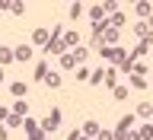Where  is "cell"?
<instances>
[{
  "label": "cell",
  "instance_id": "1",
  "mask_svg": "<svg viewBox=\"0 0 153 140\" xmlns=\"http://www.w3.org/2000/svg\"><path fill=\"white\" fill-rule=\"evenodd\" d=\"M99 54L105 57V61H112V64H121V61H128V51H124V48H99Z\"/></svg>",
  "mask_w": 153,
  "mask_h": 140
},
{
  "label": "cell",
  "instance_id": "2",
  "mask_svg": "<svg viewBox=\"0 0 153 140\" xmlns=\"http://www.w3.org/2000/svg\"><path fill=\"white\" fill-rule=\"evenodd\" d=\"M38 127H42V131L45 134H51V131H57V127H61V108H51V115H48L45 121L38 124Z\"/></svg>",
  "mask_w": 153,
  "mask_h": 140
},
{
  "label": "cell",
  "instance_id": "3",
  "mask_svg": "<svg viewBox=\"0 0 153 140\" xmlns=\"http://www.w3.org/2000/svg\"><path fill=\"white\" fill-rule=\"evenodd\" d=\"M51 54H67V45H64V38H51L45 45V57H51Z\"/></svg>",
  "mask_w": 153,
  "mask_h": 140
},
{
  "label": "cell",
  "instance_id": "4",
  "mask_svg": "<svg viewBox=\"0 0 153 140\" xmlns=\"http://www.w3.org/2000/svg\"><path fill=\"white\" fill-rule=\"evenodd\" d=\"M13 57H16L19 64H26V61H32V48H29V45H19V48H13Z\"/></svg>",
  "mask_w": 153,
  "mask_h": 140
},
{
  "label": "cell",
  "instance_id": "5",
  "mask_svg": "<svg viewBox=\"0 0 153 140\" xmlns=\"http://www.w3.org/2000/svg\"><path fill=\"white\" fill-rule=\"evenodd\" d=\"M99 131H102V127H99L96 121H86L83 127H80V134H83V137H89V140H96V137H99Z\"/></svg>",
  "mask_w": 153,
  "mask_h": 140
},
{
  "label": "cell",
  "instance_id": "6",
  "mask_svg": "<svg viewBox=\"0 0 153 140\" xmlns=\"http://www.w3.org/2000/svg\"><path fill=\"white\" fill-rule=\"evenodd\" d=\"M42 83H45L48 89H61V86H64V83H61V73H54V70H48V76L42 80Z\"/></svg>",
  "mask_w": 153,
  "mask_h": 140
},
{
  "label": "cell",
  "instance_id": "7",
  "mask_svg": "<svg viewBox=\"0 0 153 140\" xmlns=\"http://www.w3.org/2000/svg\"><path fill=\"white\" fill-rule=\"evenodd\" d=\"M32 41H35V45H48V41H51V32H48V29H35V32H32Z\"/></svg>",
  "mask_w": 153,
  "mask_h": 140
},
{
  "label": "cell",
  "instance_id": "8",
  "mask_svg": "<svg viewBox=\"0 0 153 140\" xmlns=\"http://www.w3.org/2000/svg\"><path fill=\"white\" fill-rule=\"evenodd\" d=\"M134 10H137V16H140V19H150V16H153V7L147 3V0H140V3H134Z\"/></svg>",
  "mask_w": 153,
  "mask_h": 140
},
{
  "label": "cell",
  "instance_id": "9",
  "mask_svg": "<svg viewBox=\"0 0 153 140\" xmlns=\"http://www.w3.org/2000/svg\"><path fill=\"white\" fill-rule=\"evenodd\" d=\"M16 57H13V48H0V67H7V64H13Z\"/></svg>",
  "mask_w": 153,
  "mask_h": 140
},
{
  "label": "cell",
  "instance_id": "10",
  "mask_svg": "<svg viewBox=\"0 0 153 140\" xmlns=\"http://www.w3.org/2000/svg\"><path fill=\"white\" fill-rule=\"evenodd\" d=\"M134 35L147 41V38H150V29H147V22H137V26H134Z\"/></svg>",
  "mask_w": 153,
  "mask_h": 140
},
{
  "label": "cell",
  "instance_id": "11",
  "mask_svg": "<svg viewBox=\"0 0 153 140\" xmlns=\"http://www.w3.org/2000/svg\"><path fill=\"white\" fill-rule=\"evenodd\" d=\"M70 54H74V61H76V64H83L86 57H89V51H86L83 45H76V51H70Z\"/></svg>",
  "mask_w": 153,
  "mask_h": 140
},
{
  "label": "cell",
  "instance_id": "12",
  "mask_svg": "<svg viewBox=\"0 0 153 140\" xmlns=\"http://www.w3.org/2000/svg\"><path fill=\"white\" fill-rule=\"evenodd\" d=\"M26 112H29V102H26V99H19V102L13 105V115H19V118H26Z\"/></svg>",
  "mask_w": 153,
  "mask_h": 140
},
{
  "label": "cell",
  "instance_id": "13",
  "mask_svg": "<svg viewBox=\"0 0 153 140\" xmlns=\"http://www.w3.org/2000/svg\"><path fill=\"white\" fill-rule=\"evenodd\" d=\"M89 19H93V22H102V19H105V10H102V3L89 10Z\"/></svg>",
  "mask_w": 153,
  "mask_h": 140
},
{
  "label": "cell",
  "instance_id": "14",
  "mask_svg": "<svg viewBox=\"0 0 153 140\" xmlns=\"http://www.w3.org/2000/svg\"><path fill=\"white\" fill-rule=\"evenodd\" d=\"M137 115H140V118H153V105L150 102H140V105H137Z\"/></svg>",
  "mask_w": 153,
  "mask_h": 140
},
{
  "label": "cell",
  "instance_id": "15",
  "mask_svg": "<svg viewBox=\"0 0 153 140\" xmlns=\"http://www.w3.org/2000/svg\"><path fill=\"white\" fill-rule=\"evenodd\" d=\"M22 121H26V118H19V115H13V112H10V118H7L3 124H7V127H22Z\"/></svg>",
  "mask_w": 153,
  "mask_h": 140
},
{
  "label": "cell",
  "instance_id": "16",
  "mask_svg": "<svg viewBox=\"0 0 153 140\" xmlns=\"http://www.w3.org/2000/svg\"><path fill=\"white\" fill-rule=\"evenodd\" d=\"M61 67H64V70L76 67V61H74V54H70V51H67V54H61Z\"/></svg>",
  "mask_w": 153,
  "mask_h": 140
},
{
  "label": "cell",
  "instance_id": "17",
  "mask_svg": "<svg viewBox=\"0 0 153 140\" xmlns=\"http://www.w3.org/2000/svg\"><path fill=\"white\" fill-rule=\"evenodd\" d=\"M22 127H26V134H29V137H32V134H38V131H42V127H38V124L32 121V118H26V121H22Z\"/></svg>",
  "mask_w": 153,
  "mask_h": 140
},
{
  "label": "cell",
  "instance_id": "18",
  "mask_svg": "<svg viewBox=\"0 0 153 140\" xmlns=\"http://www.w3.org/2000/svg\"><path fill=\"white\" fill-rule=\"evenodd\" d=\"M80 16H83V3L74 0V3H70V19H80Z\"/></svg>",
  "mask_w": 153,
  "mask_h": 140
},
{
  "label": "cell",
  "instance_id": "19",
  "mask_svg": "<svg viewBox=\"0 0 153 140\" xmlns=\"http://www.w3.org/2000/svg\"><path fill=\"white\" fill-rule=\"evenodd\" d=\"M131 86H134V89H147L150 83H147L143 76H137V73H134V76H131Z\"/></svg>",
  "mask_w": 153,
  "mask_h": 140
},
{
  "label": "cell",
  "instance_id": "20",
  "mask_svg": "<svg viewBox=\"0 0 153 140\" xmlns=\"http://www.w3.org/2000/svg\"><path fill=\"white\" fill-rule=\"evenodd\" d=\"M10 89H13V96H16V99H22V96H26V83H19V80L10 86Z\"/></svg>",
  "mask_w": 153,
  "mask_h": 140
},
{
  "label": "cell",
  "instance_id": "21",
  "mask_svg": "<svg viewBox=\"0 0 153 140\" xmlns=\"http://www.w3.org/2000/svg\"><path fill=\"white\" fill-rule=\"evenodd\" d=\"M137 134H140V140H153V124H143Z\"/></svg>",
  "mask_w": 153,
  "mask_h": 140
},
{
  "label": "cell",
  "instance_id": "22",
  "mask_svg": "<svg viewBox=\"0 0 153 140\" xmlns=\"http://www.w3.org/2000/svg\"><path fill=\"white\" fill-rule=\"evenodd\" d=\"M22 10H26V3H22V0H13V3H10V13H16V16L22 13Z\"/></svg>",
  "mask_w": 153,
  "mask_h": 140
},
{
  "label": "cell",
  "instance_id": "23",
  "mask_svg": "<svg viewBox=\"0 0 153 140\" xmlns=\"http://www.w3.org/2000/svg\"><path fill=\"white\" fill-rule=\"evenodd\" d=\"M147 51H150V45H147V41H140V45H137V51H134L131 57H143V54H147Z\"/></svg>",
  "mask_w": 153,
  "mask_h": 140
},
{
  "label": "cell",
  "instance_id": "24",
  "mask_svg": "<svg viewBox=\"0 0 153 140\" xmlns=\"http://www.w3.org/2000/svg\"><path fill=\"white\" fill-rule=\"evenodd\" d=\"M35 76H38V80H45V76H48V64H45V61L35 67Z\"/></svg>",
  "mask_w": 153,
  "mask_h": 140
},
{
  "label": "cell",
  "instance_id": "25",
  "mask_svg": "<svg viewBox=\"0 0 153 140\" xmlns=\"http://www.w3.org/2000/svg\"><path fill=\"white\" fill-rule=\"evenodd\" d=\"M102 86H112V89L118 86V83H115V70H105V83Z\"/></svg>",
  "mask_w": 153,
  "mask_h": 140
},
{
  "label": "cell",
  "instance_id": "26",
  "mask_svg": "<svg viewBox=\"0 0 153 140\" xmlns=\"http://www.w3.org/2000/svg\"><path fill=\"white\" fill-rule=\"evenodd\" d=\"M105 83V73H102V70H96V73H93V86H102Z\"/></svg>",
  "mask_w": 153,
  "mask_h": 140
},
{
  "label": "cell",
  "instance_id": "27",
  "mask_svg": "<svg viewBox=\"0 0 153 140\" xmlns=\"http://www.w3.org/2000/svg\"><path fill=\"white\" fill-rule=\"evenodd\" d=\"M115 99H128V86H115Z\"/></svg>",
  "mask_w": 153,
  "mask_h": 140
},
{
  "label": "cell",
  "instance_id": "28",
  "mask_svg": "<svg viewBox=\"0 0 153 140\" xmlns=\"http://www.w3.org/2000/svg\"><path fill=\"white\" fill-rule=\"evenodd\" d=\"M64 45H76V32H64Z\"/></svg>",
  "mask_w": 153,
  "mask_h": 140
},
{
  "label": "cell",
  "instance_id": "29",
  "mask_svg": "<svg viewBox=\"0 0 153 140\" xmlns=\"http://www.w3.org/2000/svg\"><path fill=\"white\" fill-rule=\"evenodd\" d=\"M96 140H115V131H99V137Z\"/></svg>",
  "mask_w": 153,
  "mask_h": 140
},
{
  "label": "cell",
  "instance_id": "30",
  "mask_svg": "<svg viewBox=\"0 0 153 140\" xmlns=\"http://www.w3.org/2000/svg\"><path fill=\"white\" fill-rule=\"evenodd\" d=\"M7 118H10V112H7V108H3V105H0V124L7 121Z\"/></svg>",
  "mask_w": 153,
  "mask_h": 140
},
{
  "label": "cell",
  "instance_id": "31",
  "mask_svg": "<svg viewBox=\"0 0 153 140\" xmlns=\"http://www.w3.org/2000/svg\"><path fill=\"white\" fill-rule=\"evenodd\" d=\"M128 140H140V134H134V131H131V134H128Z\"/></svg>",
  "mask_w": 153,
  "mask_h": 140
},
{
  "label": "cell",
  "instance_id": "32",
  "mask_svg": "<svg viewBox=\"0 0 153 140\" xmlns=\"http://www.w3.org/2000/svg\"><path fill=\"white\" fill-rule=\"evenodd\" d=\"M0 83H3V67H0Z\"/></svg>",
  "mask_w": 153,
  "mask_h": 140
},
{
  "label": "cell",
  "instance_id": "33",
  "mask_svg": "<svg viewBox=\"0 0 153 140\" xmlns=\"http://www.w3.org/2000/svg\"><path fill=\"white\" fill-rule=\"evenodd\" d=\"M80 140H89V137H83V134H80Z\"/></svg>",
  "mask_w": 153,
  "mask_h": 140
}]
</instances>
